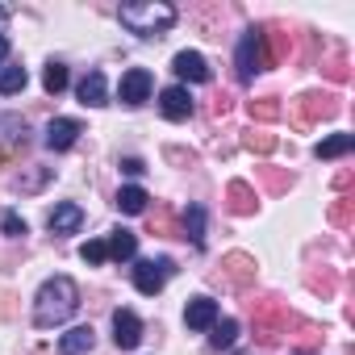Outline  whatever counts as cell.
Instances as JSON below:
<instances>
[{
    "label": "cell",
    "mask_w": 355,
    "mask_h": 355,
    "mask_svg": "<svg viewBox=\"0 0 355 355\" xmlns=\"http://www.w3.org/2000/svg\"><path fill=\"white\" fill-rule=\"evenodd\" d=\"M334 189H338V193L351 189V171H338V175H334Z\"/></svg>",
    "instance_id": "8d00e7d4"
},
{
    "label": "cell",
    "mask_w": 355,
    "mask_h": 355,
    "mask_svg": "<svg viewBox=\"0 0 355 355\" xmlns=\"http://www.w3.org/2000/svg\"><path fill=\"white\" fill-rule=\"evenodd\" d=\"M251 305H255V330H259V338H263V343H276V338H280V334H288V330H293V322H297V318L276 301V297H263V301H251Z\"/></svg>",
    "instance_id": "3957f363"
},
{
    "label": "cell",
    "mask_w": 355,
    "mask_h": 355,
    "mask_svg": "<svg viewBox=\"0 0 355 355\" xmlns=\"http://www.w3.org/2000/svg\"><path fill=\"white\" fill-rule=\"evenodd\" d=\"M326 76H330L334 84H347V80H351V63H347V55H334V59L326 63Z\"/></svg>",
    "instance_id": "f546056e"
},
{
    "label": "cell",
    "mask_w": 355,
    "mask_h": 355,
    "mask_svg": "<svg viewBox=\"0 0 355 355\" xmlns=\"http://www.w3.org/2000/svg\"><path fill=\"white\" fill-rule=\"evenodd\" d=\"M355 150V134H330V138H322L318 142V159H343V155H351Z\"/></svg>",
    "instance_id": "ffe728a7"
},
{
    "label": "cell",
    "mask_w": 355,
    "mask_h": 355,
    "mask_svg": "<svg viewBox=\"0 0 355 355\" xmlns=\"http://www.w3.org/2000/svg\"><path fill=\"white\" fill-rule=\"evenodd\" d=\"M0 230H5L9 239H21V234H26L30 226H26V218H21V214H13V209H9L5 218H0Z\"/></svg>",
    "instance_id": "4dcf8cb0"
},
{
    "label": "cell",
    "mask_w": 355,
    "mask_h": 355,
    "mask_svg": "<svg viewBox=\"0 0 355 355\" xmlns=\"http://www.w3.org/2000/svg\"><path fill=\"white\" fill-rule=\"evenodd\" d=\"M263 51H268V67H276V63H284V59H288L293 38H288L280 26H263Z\"/></svg>",
    "instance_id": "ac0fdd59"
},
{
    "label": "cell",
    "mask_w": 355,
    "mask_h": 355,
    "mask_svg": "<svg viewBox=\"0 0 355 355\" xmlns=\"http://www.w3.org/2000/svg\"><path fill=\"white\" fill-rule=\"evenodd\" d=\"M209 330H214L209 343H214L218 351H222V347H234V338H239V322H234V318H218Z\"/></svg>",
    "instance_id": "d4e9b609"
},
{
    "label": "cell",
    "mask_w": 355,
    "mask_h": 355,
    "mask_svg": "<svg viewBox=\"0 0 355 355\" xmlns=\"http://www.w3.org/2000/svg\"><path fill=\"white\" fill-rule=\"evenodd\" d=\"M5 59H9V38L0 34V63H5Z\"/></svg>",
    "instance_id": "74e56055"
},
{
    "label": "cell",
    "mask_w": 355,
    "mask_h": 355,
    "mask_svg": "<svg viewBox=\"0 0 355 355\" xmlns=\"http://www.w3.org/2000/svg\"><path fill=\"white\" fill-rule=\"evenodd\" d=\"M67 84H71V76H67V63L51 59V63H46V71H42V88H46L51 96H59V92H63Z\"/></svg>",
    "instance_id": "7402d4cb"
},
{
    "label": "cell",
    "mask_w": 355,
    "mask_h": 355,
    "mask_svg": "<svg viewBox=\"0 0 355 355\" xmlns=\"http://www.w3.org/2000/svg\"><path fill=\"white\" fill-rule=\"evenodd\" d=\"M113 343H117L121 351H134V347L142 343V318H138L134 309H117V313H113Z\"/></svg>",
    "instance_id": "ba28073f"
},
{
    "label": "cell",
    "mask_w": 355,
    "mask_h": 355,
    "mask_svg": "<svg viewBox=\"0 0 355 355\" xmlns=\"http://www.w3.org/2000/svg\"><path fill=\"white\" fill-rule=\"evenodd\" d=\"M234 67H239V80H251L255 71L268 67V51H263V26H251L243 30L239 38V51H234Z\"/></svg>",
    "instance_id": "277c9868"
},
{
    "label": "cell",
    "mask_w": 355,
    "mask_h": 355,
    "mask_svg": "<svg viewBox=\"0 0 355 355\" xmlns=\"http://www.w3.org/2000/svg\"><path fill=\"white\" fill-rule=\"evenodd\" d=\"M80 226H84V209H80V205H71V201L55 205V209H51V218H46V230H51V234H76Z\"/></svg>",
    "instance_id": "4fadbf2b"
},
{
    "label": "cell",
    "mask_w": 355,
    "mask_h": 355,
    "mask_svg": "<svg viewBox=\"0 0 355 355\" xmlns=\"http://www.w3.org/2000/svg\"><path fill=\"white\" fill-rule=\"evenodd\" d=\"M184 322H189V330H209L218 322V301L214 297H193L184 305Z\"/></svg>",
    "instance_id": "5bb4252c"
},
{
    "label": "cell",
    "mask_w": 355,
    "mask_h": 355,
    "mask_svg": "<svg viewBox=\"0 0 355 355\" xmlns=\"http://www.w3.org/2000/svg\"><path fill=\"white\" fill-rule=\"evenodd\" d=\"M80 259H84V263H105V259H109V255H105V239L84 243V247H80Z\"/></svg>",
    "instance_id": "1f68e13d"
},
{
    "label": "cell",
    "mask_w": 355,
    "mask_h": 355,
    "mask_svg": "<svg viewBox=\"0 0 355 355\" xmlns=\"http://www.w3.org/2000/svg\"><path fill=\"white\" fill-rule=\"evenodd\" d=\"M51 180V167H38L34 175H30V180H21V193H34V189H42Z\"/></svg>",
    "instance_id": "836d02e7"
},
{
    "label": "cell",
    "mask_w": 355,
    "mask_h": 355,
    "mask_svg": "<svg viewBox=\"0 0 355 355\" xmlns=\"http://www.w3.org/2000/svg\"><path fill=\"white\" fill-rule=\"evenodd\" d=\"M222 272H226L239 288H247V284L255 280V259H251L247 251H230V255L222 259Z\"/></svg>",
    "instance_id": "2e32d148"
},
{
    "label": "cell",
    "mask_w": 355,
    "mask_h": 355,
    "mask_svg": "<svg viewBox=\"0 0 355 355\" xmlns=\"http://www.w3.org/2000/svg\"><path fill=\"white\" fill-rule=\"evenodd\" d=\"M92 347H96L92 326H71L67 334H59V351L63 355H92Z\"/></svg>",
    "instance_id": "e0dca14e"
},
{
    "label": "cell",
    "mask_w": 355,
    "mask_h": 355,
    "mask_svg": "<svg viewBox=\"0 0 355 355\" xmlns=\"http://www.w3.org/2000/svg\"><path fill=\"white\" fill-rule=\"evenodd\" d=\"M180 230H184V239H189L193 247H201V243H205V209H201V205H189Z\"/></svg>",
    "instance_id": "44dd1931"
},
{
    "label": "cell",
    "mask_w": 355,
    "mask_h": 355,
    "mask_svg": "<svg viewBox=\"0 0 355 355\" xmlns=\"http://www.w3.org/2000/svg\"><path fill=\"white\" fill-rule=\"evenodd\" d=\"M150 88H155V76H150L146 67H130V71L121 76V84H117V96H121V105L138 109V105L150 101Z\"/></svg>",
    "instance_id": "8992f818"
},
{
    "label": "cell",
    "mask_w": 355,
    "mask_h": 355,
    "mask_svg": "<svg viewBox=\"0 0 355 355\" xmlns=\"http://www.w3.org/2000/svg\"><path fill=\"white\" fill-rule=\"evenodd\" d=\"M293 355H305V351H293Z\"/></svg>",
    "instance_id": "f35d334b"
},
{
    "label": "cell",
    "mask_w": 355,
    "mask_h": 355,
    "mask_svg": "<svg viewBox=\"0 0 355 355\" xmlns=\"http://www.w3.org/2000/svg\"><path fill=\"white\" fill-rule=\"evenodd\" d=\"M309 288H313V293H322V297H330V293H334V276H330V272L309 276Z\"/></svg>",
    "instance_id": "d6a6232c"
},
{
    "label": "cell",
    "mask_w": 355,
    "mask_h": 355,
    "mask_svg": "<svg viewBox=\"0 0 355 355\" xmlns=\"http://www.w3.org/2000/svg\"><path fill=\"white\" fill-rule=\"evenodd\" d=\"M159 109H163L167 121H189V117H193V96H189V88H180V84L163 88V92H159Z\"/></svg>",
    "instance_id": "9c48e42d"
},
{
    "label": "cell",
    "mask_w": 355,
    "mask_h": 355,
    "mask_svg": "<svg viewBox=\"0 0 355 355\" xmlns=\"http://www.w3.org/2000/svg\"><path fill=\"white\" fill-rule=\"evenodd\" d=\"M243 146L255 150V155H272V150H276V134H259V130H251V134L243 138Z\"/></svg>",
    "instance_id": "83f0119b"
},
{
    "label": "cell",
    "mask_w": 355,
    "mask_h": 355,
    "mask_svg": "<svg viewBox=\"0 0 355 355\" xmlns=\"http://www.w3.org/2000/svg\"><path fill=\"white\" fill-rule=\"evenodd\" d=\"M226 113H230V96H218L214 101V117H226Z\"/></svg>",
    "instance_id": "d590c367"
},
{
    "label": "cell",
    "mask_w": 355,
    "mask_h": 355,
    "mask_svg": "<svg viewBox=\"0 0 355 355\" xmlns=\"http://www.w3.org/2000/svg\"><path fill=\"white\" fill-rule=\"evenodd\" d=\"M76 96H80V105H88V109H101V105H109V88H105V76H101V71H88V76L80 80Z\"/></svg>",
    "instance_id": "9a60e30c"
},
{
    "label": "cell",
    "mask_w": 355,
    "mask_h": 355,
    "mask_svg": "<svg viewBox=\"0 0 355 355\" xmlns=\"http://www.w3.org/2000/svg\"><path fill=\"white\" fill-rule=\"evenodd\" d=\"M26 84H30L26 67H5V71H0V96H13V92H21Z\"/></svg>",
    "instance_id": "484cf974"
},
{
    "label": "cell",
    "mask_w": 355,
    "mask_h": 355,
    "mask_svg": "<svg viewBox=\"0 0 355 355\" xmlns=\"http://www.w3.org/2000/svg\"><path fill=\"white\" fill-rule=\"evenodd\" d=\"M338 113V96L334 92H305L297 96V125H313L322 117H334Z\"/></svg>",
    "instance_id": "52a82bcc"
},
{
    "label": "cell",
    "mask_w": 355,
    "mask_h": 355,
    "mask_svg": "<svg viewBox=\"0 0 355 355\" xmlns=\"http://www.w3.org/2000/svg\"><path fill=\"white\" fill-rule=\"evenodd\" d=\"M330 222H334V226H351V222H355V201H351V197H338V201L330 205Z\"/></svg>",
    "instance_id": "f1b7e54d"
},
{
    "label": "cell",
    "mask_w": 355,
    "mask_h": 355,
    "mask_svg": "<svg viewBox=\"0 0 355 355\" xmlns=\"http://www.w3.org/2000/svg\"><path fill=\"white\" fill-rule=\"evenodd\" d=\"M247 113H251V121H276L284 113V105L276 96H259V101H247Z\"/></svg>",
    "instance_id": "cb8c5ba5"
},
{
    "label": "cell",
    "mask_w": 355,
    "mask_h": 355,
    "mask_svg": "<svg viewBox=\"0 0 355 355\" xmlns=\"http://www.w3.org/2000/svg\"><path fill=\"white\" fill-rule=\"evenodd\" d=\"M121 171H125V175H142L146 163H142V159H121Z\"/></svg>",
    "instance_id": "e575fe53"
},
{
    "label": "cell",
    "mask_w": 355,
    "mask_h": 355,
    "mask_svg": "<svg viewBox=\"0 0 355 355\" xmlns=\"http://www.w3.org/2000/svg\"><path fill=\"white\" fill-rule=\"evenodd\" d=\"M80 134H84V125H80L76 117H55V121L46 125V146H51V150H71Z\"/></svg>",
    "instance_id": "8fae6325"
},
{
    "label": "cell",
    "mask_w": 355,
    "mask_h": 355,
    "mask_svg": "<svg viewBox=\"0 0 355 355\" xmlns=\"http://www.w3.org/2000/svg\"><path fill=\"white\" fill-rule=\"evenodd\" d=\"M80 309V288L71 276H51L42 280L38 297H34V326L51 330V326H63L71 313Z\"/></svg>",
    "instance_id": "6da1fadb"
},
{
    "label": "cell",
    "mask_w": 355,
    "mask_h": 355,
    "mask_svg": "<svg viewBox=\"0 0 355 355\" xmlns=\"http://www.w3.org/2000/svg\"><path fill=\"white\" fill-rule=\"evenodd\" d=\"M105 255L109 259H134L138 255V234H130V230H113L109 239H105Z\"/></svg>",
    "instance_id": "d6986e66"
},
{
    "label": "cell",
    "mask_w": 355,
    "mask_h": 355,
    "mask_svg": "<svg viewBox=\"0 0 355 355\" xmlns=\"http://www.w3.org/2000/svg\"><path fill=\"white\" fill-rule=\"evenodd\" d=\"M226 209H230L234 218H247V214H255V209H259V201H255V189H251L247 180H230V184H226Z\"/></svg>",
    "instance_id": "7c38bea8"
},
{
    "label": "cell",
    "mask_w": 355,
    "mask_h": 355,
    "mask_svg": "<svg viewBox=\"0 0 355 355\" xmlns=\"http://www.w3.org/2000/svg\"><path fill=\"white\" fill-rule=\"evenodd\" d=\"M146 201H150V197H146L138 184H125V189L117 193V201H113V205H117L121 214H146Z\"/></svg>",
    "instance_id": "603a6c76"
},
{
    "label": "cell",
    "mask_w": 355,
    "mask_h": 355,
    "mask_svg": "<svg viewBox=\"0 0 355 355\" xmlns=\"http://www.w3.org/2000/svg\"><path fill=\"white\" fill-rule=\"evenodd\" d=\"M117 17H121V26H125L130 34H138V38H159V34H167V30L175 26V9H171V5H163V0L121 5V9H117Z\"/></svg>",
    "instance_id": "7a4b0ae2"
},
{
    "label": "cell",
    "mask_w": 355,
    "mask_h": 355,
    "mask_svg": "<svg viewBox=\"0 0 355 355\" xmlns=\"http://www.w3.org/2000/svg\"><path fill=\"white\" fill-rule=\"evenodd\" d=\"M171 272H175V263H171L167 255H159V259H142V263L134 268V288H138L142 297H155V293L171 280Z\"/></svg>",
    "instance_id": "5b68a950"
},
{
    "label": "cell",
    "mask_w": 355,
    "mask_h": 355,
    "mask_svg": "<svg viewBox=\"0 0 355 355\" xmlns=\"http://www.w3.org/2000/svg\"><path fill=\"white\" fill-rule=\"evenodd\" d=\"M171 71L180 76V80H189V84H209V63L197 51H180V55L171 59Z\"/></svg>",
    "instance_id": "30bf717a"
},
{
    "label": "cell",
    "mask_w": 355,
    "mask_h": 355,
    "mask_svg": "<svg viewBox=\"0 0 355 355\" xmlns=\"http://www.w3.org/2000/svg\"><path fill=\"white\" fill-rule=\"evenodd\" d=\"M259 175H263V184H268V193H284V189L293 184V171H288V167H263Z\"/></svg>",
    "instance_id": "4316f807"
}]
</instances>
